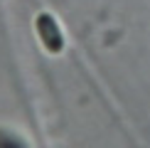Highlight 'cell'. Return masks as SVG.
<instances>
[{"label": "cell", "instance_id": "obj_1", "mask_svg": "<svg viewBox=\"0 0 150 148\" xmlns=\"http://www.w3.org/2000/svg\"><path fill=\"white\" fill-rule=\"evenodd\" d=\"M35 27H37V35H40L42 45H45V49L49 54H62L64 52V32H62L59 22L49 12H40L35 17Z\"/></svg>", "mask_w": 150, "mask_h": 148}]
</instances>
